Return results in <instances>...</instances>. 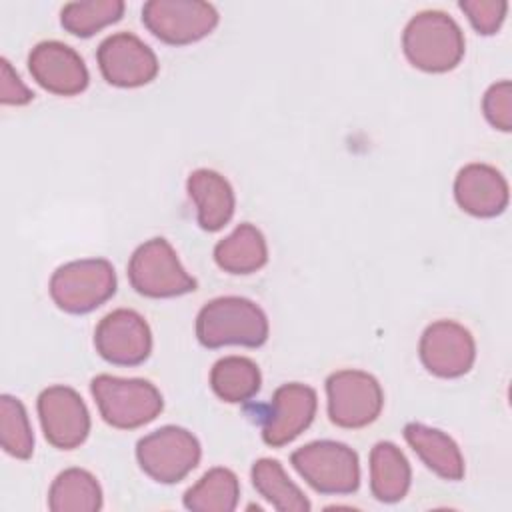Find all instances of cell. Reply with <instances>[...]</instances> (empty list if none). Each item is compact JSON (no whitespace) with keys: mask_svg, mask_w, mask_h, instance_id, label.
Listing matches in <instances>:
<instances>
[{"mask_svg":"<svg viewBox=\"0 0 512 512\" xmlns=\"http://www.w3.org/2000/svg\"><path fill=\"white\" fill-rule=\"evenodd\" d=\"M34 98L32 90L20 80L6 58H0V102L22 106Z\"/></svg>","mask_w":512,"mask_h":512,"instance_id":"29","label":"cell"},{"mask_svg":"<svg viewBox=\"0 0 512 512\" xmlns=\"http://www.w3.org/2000/svg\"><path fill=\"white\" fill-rule=\"evenodd\" d=\"M128 280L138 294L148 298H172L196 290V280L184 270L166 238L146 240L134 250Z\"/></svg>","mask_w":512,"mask_h":512,"instance_id":"5","label":"cell"},{"mask_svg":"<svg viewBox=\"0 0 512 512\" xmlns=\"http://www.w3.org/2000/svg\"><path fill=\"white\" fill-rule=\"evenodd\" d=\"M96 58L104 80L118 88L144 86L158 74L156 54L130 32H116L104 38Z\"/></svg>","mask_w":512,"mask_h":512,"instance_id":"11","label":"cell"},{"mask_svg":"<svg viewBox=\"0 0 512 512\" xmlns=\"http://www.w3.org/2000/svg\"><path fill=\"white\" fill-rule=\"evenodd\" d=\"M142 22L158 40L184 46L208 36L218 24V12L200 0H150L142 8Z\"/></svg>","mask_w":512,"mask_h":512,"instance_id":"9","label":"cell"},{"mask_svg":"<svg viewBox=\"0 0 512 512\" xmlns=\"http://www.w3.org/2000/svg\"><path fill=\"white\" fill-rule=\"evenodd\" d=\"M54 304L68 314H86L116 292L114 266L104 258H84L60 266L50 278Z\"/></svg>","mask_w":512,"mask_h":512,"instance_id":"4","label":"cell"},{"mask_svg":"<svg viewBox=\"0 0 512 512\" xmlns=\"http://www.w3.org/2000/svg\"><path fill=\"white\" fill-rule=\"evenodd\" d=\"M100 416L120 430H134L152 422L164 408L160 390L142 378L98 374L90 382Z\"/></svg>","mask_w":512,"mask_h":512,"instance_id":"3","label":"cell"},{"mask_svg":"<svg viewBox=\"0 0 512 512\" xmlns=\"http://www.w3.org/2000/svg\"><path fill=\"white\" fill-rule=\"evenodd\" d=\"M402 48L412 66L434 74L448 72L464 56V34L452 16L424 10L408 20Z\"/></svg>","mask_w":512,"mask_h":512,"instance_id":"2","label":"cell"},{"mask_svg":"<svg viewBox=\"0 0 512 512\" xmlns=\"http://www.w3.org/2000/svg\"><path fill=\"white\" fill-rule=\"evenodd\" d=\"M328 416L340 428L372 424L384 406L378 380L364 370H338L326 380Z\"/></svg>","mask_w":512,"mask_h":512,"instance_id":"8","label":"cell"},{"mask_svg":"<svg viewBox=\"0 0 512 512\" xmlns=\"http://www.w3.org/2000/svg\"><path fill=\"white\" fill-rule=\"evenodd\" d=\"M48 508L52 512H96L102 508L100 484L90 472L68 468L52 482Z\"/></svg>","mask_w":512,"mask_h":512,"instance_id":"21","label":"cell"},{"mask_svg":"<svg viewBox=\"0 0 512 512\" xmlns=\"http://www.w3.org/2000/svg\"><path fill=\"white\" fill-rule=\"evenodd\" d=\"M252 484L256 492L280 512H308L310 502L304 492L288 478L278 460L260 458L252 466Z\"/></svg>","mask_w":512,"mask_h":512,"instance_id":"23","label":"cell"},{"mask_svg":"<svg viewBox=\"0 0 512 512\" xmlns=\"http://www.w3.org/2000/svg\"><path fill=\"white\" fill-rule=\"evenodd\" d=\"M476 358L472 334L454 320L432 322L420 338V360L440 378L464 376Z\"/></svg>","mask_w":512,"mask_h":512,"instance_id":"13","label":"cell"},{"mask_svg":"<svg viewBox=\"0 0 512 512\" xmlns=\"http://www.w3.org/2000/svg\"><path fill=\"white\" fill-rule=\"evenodd\" d=\"M196 338L206 348L228 344L258 348L268 340V318L248 298L220 296L204 304L198 312Z\"/></svg>","mask_w":512,"mask_h":512,"instance_id":"1","label":"cell"},{"mask_svg":"<svg viewBox=\"0 0 512 512\" xmlns=\"http://www.w3.org/2000/svg\"><path fill=\"white\" fill-rule=\"evenodd\" d=\"M186 188L196 206L202 230L216 232L230 222L236 198L230 182L222 174L208 168L194 170L186 180Z\"/></svg>","mask_w":512,"mask_h":512,"instance_id":"17","label":"cell"},{"mask_svg":"<svg viewBox=\"0 0 512 512\" xmlns=\"http://www.w3.org/2000/svg\"><path fill=\"white\" fill-rule=\"evenodd\" d=\"M412 472L402 450L392 442H378L370 452V490L380 502H398L410 488Z\"/></svg>","mask_w":512,"mask_h":512,"instance_id":"20","label":"cell"},{"mask_svg":"<svg viewBox=\"0 0 512 512\" xmlns=\"http://www.w3.org/2000/svg\"><path fill=\"white\" fill-rule=\"evenodd\" d=\"M316 406L318 398L314 388L300 382L282 384L274 392L270 412L264 418L262 440L272 448L292 442L312 424Z\"/></svg>","mask_w":512,"mask_h":512,"instance_id":"14","label":"cell"},{"mask_svg":"<svg viewBox=\"0 0 512 512\" xmlns=\"http://www.w3.org/2000/svg\"><path fill=\"white\" fill-rule=\"evenodd\" d=\"M458 6L468 16L474 30L486 36L500 28L508 10V2L504 0H460Z\"/></svg>","mask_w":512,"mask_h":512,"instance_id":"27","label":"cell"},{"mask_svg":"<svg viewBox=\"0 0 512 512\" xmlns=\"http://www.w3.org/2000/svg\"><path fill=\"white\" fill-rule=\"evenodd\" d=\"M214 260L224 272L252 274L268 262L266 238L256 226L244 222L214 246Z\"/></svg>","mask_w":512,"mask_h":512,"instance_id":"19","label":"cell"},{"mask_svg":"<svg viewBox=\"0 0 512 512\" xmlns=\"http://www.w3.org/2000/svg\"><path fill=\"white\" fill-rule=\"evenodd\" d=\"M124 12L122 0H86V2H68L60 10L62 26L80 38H88L102 30L108 24L120 20Z\"/></svg>","mask_w":512,"mask_h":512,"instance_id":"25","label":"cell"},{"mask_svg":"<svg viewBox=\"0 0 512 512\" xmlns=\"http://www.w3.org/2000/svg\"><path fill=\"white\" fill-rule=\"evenodd\" d=\"M0 442L4 452L18 460L32 456L34 434L26 408L18 398L10 394L0 398Z\"/></svg>","mask_w":512,"mask_h":512,"instance_id":"26","label":"cell"},{"mask_svg":"<svg viewBox=\"0 0 512 512\" xmlns=\"http://www.w3.org/2000/svg\"><path fill=\"white\" fill-rule=\"evenodd\" d=\"M28 70L44 90L58 96H74L88 86L82 56L58 40L36 44L28 56Z\"/></svg>","mask_w":512,"mask_h":512,"instance_id":"15","label":"cell"},{"mask_svg":"<svg viewBox=\"0 0 512 512\" xmlns=\"http://www.w3.org/2000/svg\"><path fill=\"white\" fill-rule=\"evenodd\" d=\"M458 206L478 218H492L508 206V182L488 164H468L454 180Z\"/></svg>","mask_w":512,"mask_h":512,"instance_id":"16","label":"cell"},{"mask_svg":"<svg viewBox=\"0 0 512 512\" xmlns=\"http://www.w3.org/2000/svg\"><path fill=\"white\" fill-rule=\"evenodd\" d=\"M96 352L110 364H142L152 350V334L146 320L128 308L106 314L94 330Z\"/></svg>","mask_w":512,"mask_h":512,"instance_id":"12","label":"cell"},{"mask_svg":"<svg viewBox=\"0 0 512 512\" xmlns=\"http://www.w3.org/2000/svg\"><path fill=\"white\" fill-rule=\"evenodd\" d=\"M404 438L434 474L450 482L462 480L464 458L458 444L446 432L420 422H408L404 426Z\"/></svg>","mask_w":512,"mask_h":512,"instance_id":"18","label":"cell"},{"mask_svg":"<svg viewBox=\"0 0 512 512\" xmlns=\"http://www.w3.org/2000/svg\"><path fill=\"white\" fill-rule=\"evenodd\" d=\"M260 368L244 356H224L210 370V386L214 394L230 404L248 402L260 390Z\"/></svg>","mask_w":512,"mask_h":512,"instance_id":"22","label":"cell"},{"mask_svg":"<svg viewBox=\"0 0 512 512\" xmlns=\"http://www.w3.org/2000/svg\"><path fill=\"white\" fill-rule=\"evenodd\" d=\"M290 462L320 494H352L360 484L358 454L342 442H310L294 450Z\"/></svg>","mask_w":512,"mask_h":512,"instance_id":"6","label":"cell"},{"mask_svg":"<svg viewBox=\"0 0 512 512\" xmlns=\"http://www.w3.org/2000/svg\"><path fill=\"white\" fill-rule=\"evenodd\" d=\"M38 418L46 440L60 450L80 446L90 432V414L74 388L56 384L38 396Z\"/></svg>","mask_w":512,"mask_h":512,"instance_id":"10","label":"cell"},{"mask_svg":"<svg viewBox=\"0 0 512 512\" xmlns=\"http://www.w3.org/2000/svg\"><path fill=\"white\" fill-rule=\"evenodd\" d=\"M482 110L486 120L502 132H510L512 128V84L510 80H502L492 84L484 98H482Z\"/></svg>","mask_w":512,"mask_h":512,"instance_id":"28","label":"cell"},{"mask_svg":"<svg viewBox=\"0 0 512 512\" xmlns=\"http://www.w3.org/2000/svg\"><path fill=\"white\" fill-rule=\"evenodd\" d=\"M240 484L232 470L212 468L184 494V506L192 512H232L238 506Z\"/></svg>","mask_w":512,"mask_h":512,"instance_id":"24","label":"cell"},{"mask_svg":"<svg viewBox=\"0 0 512 512\" xmlns=\"http://www.w3.org/2000/svg\"><path fill=\"white\" fill-rule=\"evenodd\" d=\"M200 442L180 426H162L136 444L140 468L160 484H174L186 478L200 462Z\"/></svg>","mask_w":512,"mask_h":512,"instance_id":"7","label":"cell"}]
</instances>
